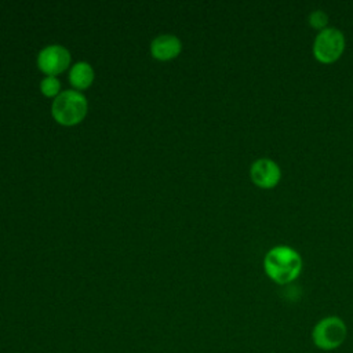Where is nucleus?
<instances>
[{"label":"nucleus","mask_w":353,"mask_h":353,"mask_svg":"<svg viewBox=\"0 0 353 353\" xmlns=\"http://www.w3.org/2000/svg\"><path fill=\"white\" fill-rule=\"evenodd\" d=\"M70 62L69 51L61 46H50L44 48L37 58L39 68L48 76H55L63 72Z\"/></svg>","instance_id":"6"},{"label":"nucleus","mask_w":353,"mask_h":353,"mask_svg":"<svg viewBox=\"0 0 353 353\" xmlns=\"http://www.w3.org/2000/svg\"><path fill=\"white\" fill-rule=\"evenodd\" d=\"M307 21H309V25H310L312 28L317 29L319 32L323 30V29H325V28H328V26H327V23H328V14H327L325 11H323V10H314V11H312V12L309 14Z\"/></svg>","instance_id":"9"},{"label":"nucleus","mask_w":353,"mask_h":353,"mask_svg":"<svg viewBox=\"0 0 353 353\" xmlns=\"http://www.w3.org/2000/svg\"><path fill=\"white\" fill-rule=\"evenodd\" d=\"M250 178L258 188L272 189L277 186L281 179V168L274 160L261 157L251 164Z\"/></svg>","instance_id":"5"},{"label":"nucleus","mask_w":353,"mask_h":353,"mask_svg":"<svg viewBox=\"0 0 353 353\" xmlns=\"http://www.w3.org/2000/svg\"><path fill=\"white\" fill-rule=\"evenodd\" d=\"M347 336L346 323L335 314L320 319L312 328L310 338L313 345L324 352H331L343 345Z\"/></svg>","instance_id":"2"},{"label":"nucleus","mask_w":353,"mask_h":353,"mask_svg":"<svg viewBox=\"0 0 353 353\" xmlns=\"http://www.w3.org/2000/svg\"><path fill=\"white\" fill-rule=\"evenodd\" d=\"M263 270L276 284H290L301 274L302 258L292 247L276 245L266 252L263 258Z\"/></svg>","instance_id":"1"},{"label":"nucleus","mask_w":353,"mask_h":353,"mask_svg":"<svg viewBox=\"0 0 353 353\" xmlns=\"http://www.w3.org/2000/svg\"><path fill=\"white\" fill-rule=\"evenodd\" d=\"M69 80L73 87H76L79 90H84L91 85V83L94 80V70L88 63L79 62L72 68Z\"/></svg>","instance_id":"8"},{"label":"nucleus","mask_w":353,"mask_h":353,"mask_svg":"<svg viewBox=\"0 0 353 353\" xmlns=\"http://www.w3.org/2000/svg\"><path fill=\"white\" fill-rule=\"evenodd\" d=\"M87 113V101L77 91L61 92L52 103L54 119L63 125H74L80 123Z\"/></svg>","instance_id":"3"},{"label":"nucleus","mask_w":353,"mask_h":353,"mask_svg":"<svg viewBox=\"0 0 353 353\" xmlns=\"http://www.w3.org/2000/svg\"><path fill=\"white\" fill-rule=\"evenodd\" d=\"M41 92L46 95V97H54L59 92V88H61V83L57 77L54 76H48L46 77L43 81H41Z\"/></svg>","instance_id":"10"},{"label":"nucleus","mask_w":353,"mask_h":353,"mask_svg":"<svg viewBox=\"0 0 353 353\" xmlns=\"http://www.w3.org/2000/svg\"><path fill=\"white\" fill-rule=\"evenodd\" d=\"M150 51L156 59L168 61L181 52V41L175 36L163 34L152 41Z\"/></svg>","instance_id":"7"},{"label":"nucleus","mask_w":353,"mask_h":353,"mask_svg":"<svg viewBox=\"0 0 353 353\" xmlns=\"http://www.w3.org/2000/svg\"><path fill=\"white\" fill-rule=\"evenodd\" d=\"M345 44L346 41L342 30L328 26L316 34L313 41V55L321 63H332L343 54Z\"/></svg>","instance_id":"4"}]
</instances>
